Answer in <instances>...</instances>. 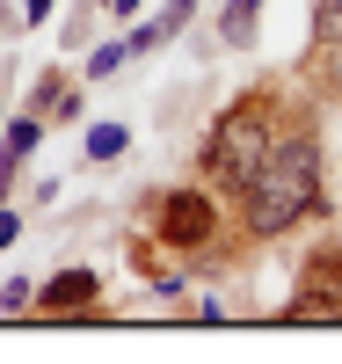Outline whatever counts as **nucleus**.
I'll use <instances>...</instances> for the list:
<instances>
[{
	"label": "nucleus",
	"instance_id": "obj_12",
	"mask_svg": "<svg viewBox=\"0 0 342 364\" xmlns=\"http://www.w3.org/2000/svg\"><path fill=\"white\" fill-rule=\"evenodd\" d=\"M15 233H22V219H15V211H0V248H8Z\"/></svg>",
	"mask_w": 342,
	"mask_h": 364
},
{
	"label": "nucleus",
	"instance_id": "obj_9",
	"mask_svg": "<svg viewBox=\"0 0 342 364\" xmlns=\"http://www.w3.org/2000/svg\"><path fill=\"white\" fill-rule=\"evenodd\" d=\"M124 58H132V44H102L95 58H87V80H102V73H117Z\"/></svg>",
	"mask_w": 342,
	"mask_h": 364
},
{
	"label": "nucleus",
	"instance_id": "obj_5",
	"mask_svg": "<svg viewBox=\"0 0 342 364\" xmlns=\"http://www.w3.org/2000/svg\"><path fill=\"white\" fill-rule=\"evenodd\" d=\"M255 8H262V0H226V15H219L226 44H255Z\"/></svg>",
	"mask_w": 342,
	"mask_h": 364
},
{
	"label": "nucleus",
	"instance_id": "obj_15",
	"mask_svg": "<svg viewBox=\"0 0 342 364\" xmlns=\"http://www.w3.org/2000/svg\"><path fill=\"white\" fill-rule=\"evenodd\" d=\"M0 22H8V8H0Z\"/></svg>",
	"mask_w": 342,
	"mask_h": 364
},
{
	"label": "nucleus",
	"instance_id": "obj_14",
	"mask_svg": "<svg viewBox=\"0 0 342 364\" xmlns=\"http://www.w3.org/2000/svg\"><path fill=\"white\" fill-rule=\"evenodd\" d=\"M102 8H109V15H132V8H139V0H102Z\"/></svg>",
	"mask_w": 342,
	"mask_h": 364
},
{
	"label": "nucleus",
	"instance_id": "obj_2",
	"mask_svg": "<svg viewBox=\"0 0 342 364\" xmlns=\"http://www.w3.org/2000/svg\"><path fill=\"white\" fill-rule=\"evenodd\" d=\"M269 139H277V117L262 95L233 102L219 124H211V146H204V175L211 182H233V190H247L255 182V168L269 161Z\"/></svg>",
	"mask_w": 342,
	"mask_h": 364
},
{
	"label": "nucleus",
	"instance_id": "obj_8",
	"mask_svg": "<svg viewBox=\"0 0 342 364\" xmlns=\"http://www.w3.org/2000/svg\"><path fill=\"white\" fill-rule=\"evenodd\" d=\"M342 306H335V299H321V291H299L292 299V321H335Z\"/></svg>",
	"mask_w": 342,
	"mask_h": 364
},
{
	"label": "nucleus",
	"instance_id": "obj_7",
	"mask_svg": "<svg viewBox=\"0 0 342 364\" xmlns=\"http://www.w3.org/2000/svg\"><path fill=\"white\" fill-rule=\"evenodd\" d=\"M124 146H132V132H124V124H95V132H87V161H117Z\"/></svg>",
	"mask_w": 342,
	"mask_h": 364
},
{
	"label": "nucleus",
	"instance_id": "obj_13",
	"mask_svg": "<svg viewBox=\"0 0 342 364\" xmlns=\"http://www.w3.org/2000/svg\"><path fill=\"white\" fill-rule=\"evenodd\" d=\"M51 15V0H22V22H44Z\"/></svg>",
	"mask_w": 342,
	"mask_h": 364
},
{
	"label": "nucleus",
	"instance_id": "obj_11",
	"mask_svg": "<svg viewBox=\"0 0 342 364\" xmlns=\"http://www.w3.org/2000/svg\"><path fill=\"white\" fill-rule=\"evenodd\" d=\"M321 37L342 44V0H328V8H321Z\"/></svg>",
	"mask_w": 342,
	"mask_h": 364
},
{
	"label": "nucleus",
	"instance_id": "obj_10",
	"mask_svg": "<svg viewBox=\"0 0 342 364\" xmlns=\"http://www.w3.org/2000/svg\"><path fill=\"white\" fill-rule=\"evenodd\" d=\"M190 15H197V0H168V8H161V37H175Z\"/></svg>",
	"mask_w": 342,
	"mask_h": 364
},
{
	"label": "nucleus",
	"instance_id": "obj_4",
	"mask_svg": "<svg viewBox=\"0 0 342 364\" xmlns=\"http://www.w3.org/2000/svg\"><path fill=\"white\" fill-rule=\"evenodd\" d=\"M37 299H44L51 314H58V306H95V299H102V284H95V269H66V277H51Z\"/></svg>",
	"mask_w": 342,
	"mask_h": 364
},
{
	"label": "nucleus",
	"instance_id": "obj_6",
	"mask_svg": "<svg viewBox=\"0 0 342 364\" xmlns=\"http://www.w3.org/2000/svg\"><path fill=\"white\" fill-rule=\"evenodd\" d=\"M37 146H44V117H15L8 124V161H29Z\"/></svg>",
	"mask_w": 342,
	"mask_h": 364
},
{
	"label": "nucleus",
	"instance_id": "obj_1",
	"mask_svg": "<svg viewBox=\"0 0 342 364\" xmlns=\"http://www.w3.org/2000/svg\"><path fill=\"white\" fill-rule=\"evenodd\" d=\"M306 211H321V146L306 132H277L269 161L240 190V226L255 240H277V233H292Z\"/></svg>",
	"mask_w": 342,
	"mask_h": 364
},
{
	"label": "nucleus",
	"instance_id": "obj_3",
	"mask_svg": "<svg viewBox=\"0 0 342 364\" xmlns=\"http://www.w3.org/2000/svg\"><path fill=\"white\" fill-rule=\"evenodd\" d=\"M211 233H219V204L204 190H168L161 197V240L168 248H204Z\"/></svg>",
	"mask_w": 342,
	"mask_h": 364
}]
</instances>
